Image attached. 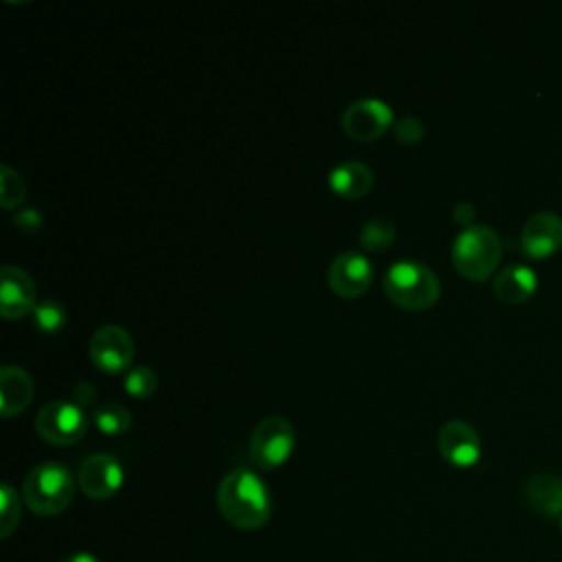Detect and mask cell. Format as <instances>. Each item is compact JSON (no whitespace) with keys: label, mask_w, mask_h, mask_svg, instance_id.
<instances>
[{"label":"cell","mask_w":562,"mask_h":562,"mask_svg":"<svg viewBox=\"0 0 562 562\" xmlns=\"http://www.w3.org/2000/svg\"><path fill=\"white\" fill-rule=\"evenodd\" d=\"M24 503L37 516L61 514L75 496V476L59 461H44L29 470L22 485Z\"/></svg>","instance_id":"2"},{"label":"cell","mask_w":562,"mask_h":562,"mask_svg":"<svg viewBox=\"0 0 562 562\" xmlns=\"http://www.w3.org/2000/svg\"><path fill=\"white\" fill-rule=\"evenodd\" d=\"M560 533H562V516H560Z\"/></svg>","instance_id":"29"},{"label":"cell","mask_w":562,"mask_h":562,"mask_svg":"<svg viewBox=\"0 0 562 562\" xmlns=\"http://www.w3.org/2000/svg\"><path fill=\"white\" fill-rule=\"evenodd\" d=\"M70 397H72V402H75L77 406L88 408V406H94V404H97L99 393H97V389H94V384H92V382L81 380V382H77V384L72 386Z\"/></svg>","instance_id":"26"},{"label":"cell","mask_w":562,"mask_h":562,"mask_svg":"<svg viewBox=\"0 0 562 562\" xmlns=\"http://www.w3.org/2000/svg\"><path fill=\"white\" fill-rule=\"evenodd\" d=\"M329 189L347 200L364 198L373 189V171L358 160H347L329 171Z\"/></svg>","instance_id":"15"},{"label":"cell","mask_w":562,"mask_h":562,"mask_svg":"<svg viewBox=\"0 0 562 562\" xmlns=\"http://www.w3.org/2000/svg\"><path fill=\"white\" fill-rule=\"evenodd\" d=\"M26 198V184L20 171H15L9 165L0 167V204L2 209L11 211L15 206H20Z\"/></svg>","instance_id":"21"},{"label":"cell","mask_w":562,"mask_h":562,"mask_svg":"<svg viewBox=\"0 0 562 562\" xmlns=\"http://www.w3.org/2000/svg\"><path fill=\"white\" fill-rule=\"evenodd\" d=\"M525 501L547 518L562 516V476L536 474L525 483Z\"/></svg>","instance_id":"17"},{"label":"cell","mask_w":562,"mask_h":562,"mask_svg":"<svg viewBox=\"0 0 562 562\" xmlns=\"http://www.w3.org/2000/svg\"><path fill=\"white\" fill-rule=\"evenodd\" d=\"M562 246V217L553 211L533 213L520 231V248L531 259H542Z\"/></svg>","instance_id":"13"},{"label":"cell","mask_w":562,"mask_h":562,"mask_svg":"<svg viewBox=\"0 0 562 562\" xmlns=\"http://www.w3.org/2000/svg\"><path fill=\"white\" fill-rule=\"evenodd\" d=\"M474 215H476V209H474L472 202H459V204L452 209V220H454L457 224L465 226V228L472 226Z\"/></svg>","instance_id":"27"},{"label":"cell","mask_w":562,"mask_h":562,"mask_svg":"<svg viewBox=\"0 0 562 562\" xmlns=\"http://www.w3.org/2000/svg\"><path fill=\"white\" fill-rule=\"evenodd\" d=\"M57 562H101V560L90 551H72V553L59 558Z\"/></svg>","instance_id":"28"},{"label":"cell","mask_w":562,"mask_h":562,"mask_svg":"<svg viewBox=\"0 0 562 562\" xmlns=\"http://www.w3.org/2000/svg\"><path fill=\"white\" fill-rule=\"evenodd\" d=\"M13 224L24 233H37L44 224V217H42L40 209L26 206V209H20L18 213H13Z\"/></svg>","instance_id":"25"},{"label":"cell","mask_w":562,"mask_h":562,"mask_svg":"<svg viewBox=\"0 0 562 562\" xmlns=\"http://www.w3.org/2000/svg\"><path fill=\"white\" fill-rule=\"evenodd\" d=\"M123 386L125 391L132 395V397H149L154 395L156 386H158V378L156 373L147 367V364H136V367H130L123 375Z\"/></svg>","instance_id":"23"},{"label":"cell","mask_w":562,"mask_h":562,"mask_svg":"<svg viewBox=\"0 0 562 562\" xmlns=\"http://www.w3.org/2000/svg\"><path fill=\"white\" fill-rule=\"evenodd\" d=\"M92 422L103 435H123L132 426V413L119 402H105L94 406Z\"/></svg>","instance_id":"18"},{"label":"cell","mask_w":562,"mask_h":562,"mask_svg":"<svg viewBox=\"0 0 562 562\" xmlns=\"http://www.w3.org/2000/svg\"><path fill=\"white\" fill-rule=\"evenodd\" d=\"M123 481H125L123 465L110 452H94L86 457L77 474L79 490L92 501H105L114 496L121 490Z\"/></svg>","instance_id":"9"},{"label":"cell","mask_w":562,"mask_h":562,"mask_svg":"<svg viewBox=\"0 0 562 562\" xmlns=\"http://www.w3.org/2000/svg\"><path fill=\"white\" fill-rule=\"evenodd\" d=\"M538 285V274L525 263H509L494 277V294L503 303L527 301Z\"/></svg>","instance_id":"16"},{"label":"cell","mask_w":562,"mask_h":562,"mask_svg":"<svg viewBox=\"0 0 562 562\" xmlns=\"http://www.w3.org/2000/svg\"><path fill=\"white\" fill-rule=\"evenodd\" d=\"M393 134L402 145H417L424 138V123L417 116H402L393 123Z\"/></svg>","instance_id":"24"},{"label":"cell","mask_w":562,"mask_h":562,"mask_svg":"<svg viewBox=\"0 0 562 562\" xmlns=\"http://www.w3.org/2000/svg\"><path fill=\"white\" fill-rule=\"evenodd\" d=\"M296 443L294 426L283 415L263 417L248 441V457L261 470H274L283 465Z\"/></svg>","instance_id":"5"},{"label":"cell","mask_w":562,"mask_h":562,"mask_svg":"<svg viewBox=\"0 0 562 562\" xmlns=\"http://www.w3.org/2000/svg\"><path fill=\"white\" fill-rule=\"evenodd\" d=\"M503 244L498 233L485 224L463 228L452 241V263L470 281H485L498 266Z\"/></svg>","instance_id":"3"},{"label":"cell","mask_w":562,"mask_h":562,"mask_svg":"<svg viewBox=\"0 0 562 562\" xmlns=\"http://www.w3.org/2000/svg\"><path fill=\"white\" fill-rule=\"evenodd\" d=\"M439 454L454 468H470L481 457V437L465 419H450L437 432Z\"/></svg>","instance_id":"12"},{"label":"cell","mask_w":562,"mask_h":562,"mask_svg":"<svg viewBox=\"0 0 562 562\" xmlns=\"http://www.w3.org/2000/svg\"><path fill=\"white\" fill-rule=\"evenodd\" d=\"M217 507L226 522L255 531L272 516V496L261 476L248 468H235L220 481Z\"/></svg>","instance_id":"1"},{"label":"cell","mask_w":562,"mask_h":562,"mask_svg":"<svg viewBox=\"0 0 562 562\" xmlns=\"http://www.w3.org/2000/svg\"><path fill=\"white\" fill-rule=\"evenodd\" d=\"M88 430V415L75 402L55 400L40 408L35 417V432L53 446L77 443Z\"/></svg>","instance_id":"6"},{"label":"cell","mask_w":562,"mask_h":562,"mask_svg":"<svg viewBox=\"0 0 562 562\" xmlns=\"http://www.w3.org/2000/svg\"><path fill=\"white\" fill-rule=\"evenodd\" d=\"M90 360L105 373L127 371L134 360V340L119 325H101L88 342Z\"/></svg>","instance_id":"8"},{"label":"cell","mask_w":562,"mask_h":562,"mask_svg":"<svg viewBox=\"0 0 562 562\" xmlns=\"http://www.w3.org/2000/svg\"><path fill=\"white\" fill-rule=\"evenodd\" d=\"M386 296L404 310H428L439 299L441 285L437 274L419 261L402 259L395 261L384 274Z\"/></svg>","instance_id":"4"},{"label":"cell","mask_w":562,"mask_h":562,"mask_svg":"<svg viewBox=\"0 0 562 562\" xmlns=\"http://www.w3.org/2000/svg\"><path fill=\"white\" fill-rule=\"evenodd\" d=\"M31 316L33 327L42 334H55L66 325V307L57 299H42Z\"/></svg>","instance_id":"20"},{"label":"cell","mask_w":562,"mask_h":562,"mask_svg":"<svg viewBox=\"0 0 562 562\" xmlns=\"http://www.w3.org/2000/svg\"><path fill=\"white\" fill-rule=\"evenodd\" d=\"M22 507H20V496L18 492L9 485H0V538H9L18 525H20Z\"/></svg>","instance_id":"22"},{"label":"cell","mask_w":562,"mask_h":562,"mask_svg":"<svg viewBox=\"0 0 562 562\" xmlns=\"http://www.w3.org/2000/svg\"><path fill=\"white\" fill-rule=\"evenodd\" d=\"M37 288L26 270L4 263L0 270V312L4 318L15 321L33 314L37 305Z\"/></svg>","instance_id":"11"},{"label":"cell","mask_w":562,"mask_h":562,"mask_svg":"<svg viewBox=\"0 0 562 562\" xmlns=\"http://www.w3.org/2000/svg\"><path fill=\"white\" fill-rule=\"evenodd\" d=\"M393 123V110L389 103L375 97L358 99L342 112V130L358 143H371L380 138Z\"/></svg>","instance_id":"7"},{"label":"cell","mask_w":562,"mask_h":562,"mask_svg":"<svg viewBox=\"0 0 562 562\" xmlns=\"http://www.w3.org/2000/svg\"><path fill=\"white\" fill-rule=\"evenodd\" d=\"M373 281L371 261L358 250L340 252L327 270V283L340 299H358Z\"/></svg>","instance_id":"10"},{"label":"cell","mask_w":562,"mask_h":562,"mask_svg":"<svg viewBox=\"0 0 562 562\" xmlns=\"http://www.w3.org/2000/svg\"><path fill=\"white\" fill-rule=\"evenodd\" d=\"M395 239V224L386 217H371L360 228V244L369 252L386 250Z\"/></svg>","instance_id":"19"},{"label":"cell","mask_w":562,"mask_h":562,"mask_svg":"<svg viewBox=\"0 0 562 562\" xmlns=\"http://www.w3.org/2000/svg\"><path fill=\"white\" fill-rule=\"evenodd\" d=\"M35 397V382L26 369L4 364L0 369V415L13 417L29 408Z\"/></svg>","instance_id":"14"}]
</instances>
